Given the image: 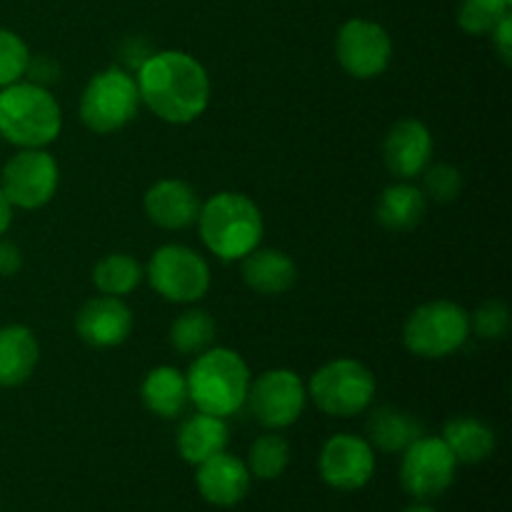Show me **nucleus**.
<instances>
[{
    "instance_id": "6e6552de",
    "label": "nucleus",
    "mask_w": 512,
    "mask_h": 512,
    "mask_svg": "<svg viewBox=\"0 0 512 512\" xmlns=\"http://www.w3.org/2000/svg\"><path fill=\"white\" fill-rule=\"evenodd\" d=\"M148 283L168 303H198L210 290V265L188 245H163L150 258Z\"/></svg>"
},
{
    "instance_id": "ddd939ff",
    "label": "nucleus",
    "mask_w": 512,
    "mask_h": 512,
    "mask_svg": "<svg viewBox=\"0 0 512 512\" xmlns=\"http://www.w3.org/2000/svg\"><path fill=\"white\" fill-rule=\"evenodd\" d=\"M318 473L328 488L340 493L363 490L375 475V448L360 435H333L320 450Z\"/></svg>"
},
{
    "instance_id": "cd10ccee",
    "label": "nucleus",
    "mask_w": 512,
    "mask_h": 512,
    "mask_svg": "<svg viewBox=\"0 0 512 512\" xmlns=\"http://www.w3.org/2000/svg\"><path fill=\"white\" fill-rule=\"evenodd\" d=\"M508 13V0H463L458 10V25L468 35H490Z\"/></svg>"
},
{
    "instance_id": "0eeeda50",
    "label": "nucleus",
    "mask_w": 512,
    "mask_h": 512,
    "mask_svg": "<svg viewBox=\"0 0 512 512\" xmlns=\"http://www.w3.org/2000/svg\"><path fill=\"white\" fill-rule=\"evenodd\" d=\"M140 93L135 75L120 65L100 70L80 95V120L98 135L125 128L138 115Z\"/></svg>"
},
{
    "instance_id": "5701e85b",
    "label": "nucleus",
    "mask_w": 512,
    "mask_h": 512,
    "mask_svg": "<svg viewBox=\"0 0 512 512\" xmlns=\"http://www.w3.org/2000/svg\"><path fill=\"white\" fill-rule=\"evenodd\" d=\"M440 438L445 440L455 460L463 465H478L488 460L495 453V443H498L495 430L473 415H460V418L448 420Z\"/></svg>"
},
{
    "instance_id": "473e14b6",
    "label": "nucleus",
    "mask_w": 512,
    "mask_h": 512,
    "mask_svg": "<svg viewBox=\"0 0 512 512\" xmlns=\"http://www.w3.org/2000/svg\"><path fill=\"white\" fill-rule=\"evenodd\" d=\"M493 45L495 50H498L500 60H503L505 65L512 63V15L508 13L503 20H500L498 25H495L493 33Z\"/></svg>"
},
{
    "instance_id": "f704fd0d",
    "label": "nucleus",
    "mask_w": 512,
    "mask_h": 512,
    "mask_svg": "<svg viewBox=\"0 0 512 512\" xmlns=\"http://www.w3.org/2000/svg\"><path fill=\"white\" fill-rule=\"evenodd\" d=\"M10 223H13V205H10V200L5 198V193L0 190V238H3L5 230L10 228Z\"/></svg>"
},
{
    "instance_id": "2eb2a0df",
    "label": "nucleus",
    "mask_w": 512,
    "mask_h": 512,
    "mask_svg": "<svg viewBox=\"0 0 512 512\" xmlns=\"http://www.w3.org/2000/svg\"><path fill=\"white\" fill-rule=\"evenodd\" d=\"M433 160V135L423 120H398L383 140V163L398 180H413L423 175Z\"/></svg>"
},
{
    "instance_id": "20e7f679",
    "label": "nucleus",
    "mask_w": 512,
    "mask_h": 512,
    "mask_svg": "<svg viewBox=\"0 0 512 512\" xmlns=\"http://www.w3.org/2000/svg\"><path fill=\"white\" fill-rule=\"evenodd\" d=\"M63 128V110L48 88L35 83H13L0 90V135L23 148H45L55 143Z\"/></svg>"
},
{
    "instance_id": "72a5a7b5",
    "label": "nucleus",
    "mask_w": 512,
    "mask_h": 512,
    "mask_svg": "<svg viewBox=\"0 0 512 512\" xmlns=\"http://www.w3.org/2000/svg\"><path fill=\"white\" fill-rule=\"evenodd\" d=\"M23 268V253L18 245L0 238V278H13Z\"/></svg>"
},
{
    "instance_id": "f3484780",
    "label": "nucleus",
    "mask_w": 512,
    "mask_h": 512,
    "mask_svg": "<svg viewBox=\"0 0 512 512\" xmlns=\"http://www.w3.org/2000/svg\"><path fill=\"white\" fill-rule=\"evenodd\" d=\"M200 205L193 185L178 178L158 180L143 195L145 215L163 230H185L198 223Z\"/></svg>"
},
{
    "instance_id": "4be33fe9",
    "label": "nucleus",
    "mask_w": 512,
    "mask_h": 512,
    "mask_svg": "<svg viewBox=\"0 0 512 512\" xmlns=\"http://www.w3.org/2000/svg\"><path fill=\"white\" fill-rule=\"evenodd\" d=\"M140 400L145 410L163 420H173L183 415L188 400V380L173 365H158L150 370L140 385Z\"/></svg>"
},
{
    "instance_id": "f257e3e1",
    "label": "nucleus",
    "mask_w": 512,
    "mask_h": 512,
    "mask_svg": "<svg viewBox=\"0 0 512 512\" xmlns=\"http://www.w3.org/2000/svg\"><path fill=\"white\" fill-rule=\"evenodd\" d=\"M140 103L170 125H188L208 110V70L183 50L150 53L135 75Z\"/></svg>"
},
{
    "instance_id": "a211bd4d",
    "label": "nucleus",
    "mask_w": 512,
    "mask_h": 512,
    "mask_svg": "<svg viewBox=\"0 0 512 512\" xmlns=\"http://www.w3.org/2000/svg\"><path fill=\"white\" fill-rule=\"evenodd\" d=\"M243 280L258 295H283L298 280V265L278 248H255L243 258Z\"/></svg>"
},
{
    "instance_id": "412c9836",
    "label": "nucleus",
    "mask_w": 512,
    "mask_h": 512,
    "mask_svg": "<svg viewBox=\"0 0 512 512\" xmlns=\"http://www.w3.org/2000/svg\"><path fill=\"white\" fill-rule=\"evenodd\" d=\"M425 210H428V198L423 195V190L410 180H398L383 190L378 208H375V218L390 233H408L423 223Z\"/></svg>"
},
{
    "instance_id": "e433bc0d",
    "label": "nucleus",
    "mask_w": 512,
    "mask_h": 512,
    "mask_svg": "<svg viewBox=\"0 0 512 512\" xmlns=\"http://www.w3.org/2000/svg\"><path fill=\"white\" fill-rule=\"evenodd\" d=\"M508 3H512V0H508Z\"/></svg>"
},
{
    "instance_id": "c9c22d12",
    "label": "nucleus",
    "mask_w": 512,
    "mask_h": 512,
    "mask_svg": "<svg viewBox=\"0 0 512 512\" xmlns=\"http://www.w3.org/2000/svg\"><path fill=\"white\" fill-rule=\"evenodd\" d=\"M400 512H438V510L430 508V505H425V503H418V505H410V508H405Z\"/></svg>"
},
{
    "instance_id": "2f4dec72",
    "label": "nucleus",
    "mask_w": 512,
    "mask_h": 512,
    "mask_svg": "<svg viewBox=\"0 0 512 512\" xmlns=\"http://www.w3.org/2000/svg\"><path fill=\"white\" fill-rule=\"evenodd\" d=\"M25 75H30V83L43 85L45 88V83H50V80L55 83V80H58L60 68L53 63V60L45 58V55H38V58L30 55V63H28V70H25Z\"/></svg>"
},
{
    "instance_id": "c85d7f7f",
    "label": "nucleus",
    "mask_w": 512,
    "mask_h": 512,
    "mask_svg": "<svg viewBox=\"0 0 512 512\" xmlns=\"http://www.w3.org/2000/svg\"><path fill=\"white\" fill-rule=\"evenodd\" d=\"M30 63V50L18 33L0 28V88L25 78Z\"/></svg>"
},
{
    "instance_id": "7c9ffc66",
    "label": "nucleus",
    "mask_w": 512,
    "mask_h": 512,
    "mask_svg": "<svg viewBox=\"0 0 512 512\" xmlns=\"http://www.w3.org/2000/svg\"><path fill=\"white\" fill-rule=\"evenodd\" d=\"M470 330L483 340H500L510 330V310L503 300H485L473 315H470Z\"/></svg>"
},
{
    "instance_id": "1a4fd4ad",
    "label": "nucleus",
    "mask_w": 512,
    "mask_h": 512,
    "mask_svg": "<svg viewBox=\"0 0 512 512\" xmlns=\"http://www.w3.org/2000/svg\"><path fill=\"white\" fill-rule=\"evenodd\" d=\"M458 465L440 435H420L403 450L400 485L418 503H430L453 488Z\"/></svg>"
},
{
    "instance_id": "393cba45",
    "label": "nucleus",
    "mask_w": 512,
    "mask_h": 512,
    "mask_svg": "<svg viewBox=\"0 0 512 512\" xmlns=\"http://www.w3.org/2000/svg\"><path fill=\"white\" fill-rule=\"evenodd\" d=\"M143 278L145 270L128 253L105 255L93 268V285L100 290V295H113V298L130 295L143 283Z\"/></svg>"
},
{
    "instance_id": "a878e982",
    "label": "nucleus",
    "mask_w": 512,
    "mask_h": 512,
    "mask_svg": "<svg viewBox=\"0 0 512 512\" xmlns=\"http://www.w3.org/2000/svg\"><path fill=\"white\" fill-rule=\"evenodd\" d=\"M218 323L208 310L190 308L180 313L170 325V345L180 355H200L215 343Z\"/></svg>"
},
{
    "instance_id": "9b49d317",
    "label": "nucleus",
    "mask_w": 512,
    "mask_h": 512,
    "mask_svg": "<svg viewBox=\"0 0 512 512\" xmlns=\"http://www.w3.org/2000/svg\"><path fill=\"white\" fill-rule=\"evenodd\" d=\"M58 183V160L45 148H23L5 163L0 190L13 208L38 210L53 200Z\"/></svg>"
},
{
    "instance_id": "f8f14e48",
    "label": "nucleus",
    "mask_w": 512,
    "mask_h": 512,
    "mask_svg": "<svg viewBox=\"0 0 512 512\" xmlns=\"http://www.w3.org/2000/svg\"><path fill=\"white\" fill-rule=\"evenodd\" d=\"M335 55L348 75L358 80H373L388 70L393 60V40L380 23L353 18L340 25Z\"/></svg>"
},
{
    "instance_id": "7ed1b4c3",
    "label": "nucleus",
    "mask_w": 512,
    "mask_h": 512,
    "mask_svg": "<svg viewBox=\"0 0 512 512\" xmlns=\"http://www.w3.org/2000/svg\"><path fill=\"white\" fill-rule=\"evenodd\" d=\"M198 230L205 248L223 263L243 260L263 240V213L253 198L233 190L215 193L200 205Z\"/></svg>"
},
{
    "instance_id": "6ab92c4d",
    "label": "nucleus",
    "mask_w": 512,
    "mask_h": 512,
    "mask_svg": "<svg viewBox=\"0 0 512 512\" xmlns=\"http://www.w3.org/2000/svg\"><path fill=\"white\" fill-rule=\"evenodd\" d=\"M40 360V345L28 325L0 328V388L28 383Z\"/></svg>"
},
{
    "instance_id": "9d476101",
    "label": "nucleus",
    "mask_w": 512,
    "mask_h": 512,
    "mask_svg": "<svg viewBox=\"0 0 512 512\" xmlns=\"http://www.w3.org/2000/svg\"><path fill=\"white\" fill-rule=\"evenodd\" d=\"M308 403V388L295 370L275 368L265 370L250 380L248 400L253 418L268 430H285L295 425Z\"/></svg>"
},
{
    "instance_id": "4468645a",
    "label": "nucleus",
    "mask_w": 512,
    "mask_h": 512,
    "mask_svg": "<svg viewBox=\"0 0 512 512\" xmlns=\"http://www.w3.org/2000/svg\"><path fill=\"white\" fill-rule=\"evenodd\" d=\"M75 333L90 348H118L133 333V310L113 295L90 298L75 315Z\"/></svg>"
},
{
    "instance_id": "bb28decb",
    "label": "nucleus",
    "mask_w": 512,
    "mask_h": 512,
    "mask_svg": "<svg viewBox=\"0 0 512 512\" xmlns=\"http://www.w3.org/2000/svg\"><path fill=\"white\" fill-rule=\"evenodd\" d=\"M248 470L258 480H275L288 470L290 465V443L275 430L253 440L248 453Z\"/></svg>"
},
{
    "instance_id": "aec40b11",
    "label": "nucleus",
    "mask_w": 512,
    "mask_h": 512,
    "mask_svg": "<svg viewBox=\"0 0 512 512\" xmlns=\"http://www.w3.org/2000/svg\"><path fill=\"white\" fill-rule=\"evenodd\" d=\"M230 430L225 418H215L208 413H195L185 420L175 435V448L178 455L188 465L205 463L213 455L223 453L228 448Z\"/></svg>"
},
{
    "instance_id": "39448f33",
    "label": "nucleus",
    "mask_w": 512,
    "mask_h": 512,
    "mask_svg": "<svg viewBox=\"0 0 512 512\" xmlns=\"http://www.w3.org/2000/svg\"><path fill=\"white\" fill-rule=\"evenodd\" d=\"M470 338V313L453 300H430L408 315L403 343L413 355L443 360L458 353Z\"/></svg>"
},
{
    "instance_id": "dca6fc26",
    "label": "nucleus",
    "mask_w": 512,
    "mask_h": 512,
    "mask_svg": "<svg viewBox=\"0 0 512 512\" xmlns=\"http://www.w3.org/2000/svg\"><path fill=\"white\" fill-rule=\"evenodd\" d=\"M195 485H198L200 498L215 508H235L248 495L253 475L248 465L230 453H218L208 458L205 463L195 465Z\"/></svg>"
},
{
    "instance_id": "f03ea898",
    "label": "nucleus",
    "mask_w": 512,
    "mask_h": 512,
    "mask_svg": "<svg viewBox=\"0 0 512 512\" xmlns=\"http://www.w3.org/2000/svg\"><path fill=\"white\" fill-rule=\"evenodd\" d=\"M188 400L198 413L230 418L245 408L250 388V370L243 355L230 348L210 345L190 363L188 373Z\"/></svg>"
},
{
    "instance_id": "b1692460",
    "label": "nucleus",
    "mask_w": 512,
    "mask_h": 512,
    "mask_svg": "<svg viewBox=\"0 0 512 512\" xmlns=\"http://www.w3.org/2000/svg\"><path fill=\"white\" fill-rule=\"evenodd\" d=\"M368 443L383 453H403L410 443L425 435L423 423L415 415L398 408H378L365 423Z\"/></svg>"
},
{
    "instance_id": "423d86ee",
    "label": "nucleus",
    "mask_w": 512,
    "mask_h": 512,
    "mask_svg": "<svg viewBox=\"0 0 512 512\" xmlns=\"http://www.w3.org/2000/svg\"><path fill=\"white\" fill-rule=\"evenodd\" d=\"M375 375L353 358H338L315 370L308 383V398L330 418H353L365 413L375 398Z\"/></svg>"
},
{
    "instance_id": "c756f323",
    "label": "nucleus",
    "mask_w": 512,
    "mask_h": 512,
    "mask_svg": "<svg viewBox=\"0 0 512 512\" xmlns=\"http://www.w3.org/2000/svg\"><path fill=\"white\" fill-rule=\"evenodd\" d=\"M420 190L433 203H453V200L460 198V190H463V175L448 163L428 165L423 170V188Z\"/></svg>"
}]
</instances>
